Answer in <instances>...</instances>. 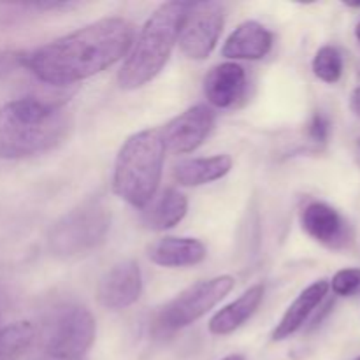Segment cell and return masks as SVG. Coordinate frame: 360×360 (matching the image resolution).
Masks as SVG:
<instances>
[{"label":"cell","mask_w":360,"mask_h":360,"mask_svg":"<svg viewBox=\"0 0 360 360\" xmlns=\"http://www.w3.org/2000/svg\"><path fill=\"white\" fill-rule=\"evenodd\" d=\"M266 288L264 285H253L248 290L243 292L236 301L221 308L213 319L210 320V333L214 336H227L238 330L245 322H248L259 306L262 304Z\"/></svg>","instance_id":"obj_15"},{"label":"cell","mask_w":360,"mask_h":360,"mask_svg":"<svg viewBox=\"0 0 360 360\" xmlns=\"http://www.w3.org/2000/svg\"><path fill=\"white\" fill-rule=\"evenodd\" d=\"M234 278L217 276L211 280L197 281L195 285L176 295L171 302L158 311L155 319V329L160 334H171L192 326L214 308L221 299L227 297L234 288Z\"/></svg>","instance_id":"obj_6"},{"label":"cell","mask_w":360,"mask_h":360,"mask_svg":"<svg viewBox=\"0 0 360 360\" xmlns=\"http://www.w3.org/2000/svg\"><path fill=\"white\" fill-rule=\"evenodd\" d=\"M111 229V211L102 200L90 199L63 214L48 236L49 252L72 259L98 248Z\"/></svg>","instance_id":"obj_5"},{"label":"cell","mask_w":360,"mask_h":360,"mask_svg":"<svg viewBox=\"0 0 360 360\" xmlns=\"http://www.w3.org/2000/svg\"><path fill=\"white\" fill-rule=\"evenodd\" d=\"M246 91V72L239 63L214 65L204 79V94L214 108L229 109L238 104Z\"/></svg>","instance_id":"obj_12"},{"label":"cell","mask_w":360,"mask_h":360,"mask_svg":"<svg viewBox=\"0 0 360 360\" xmlns=\"http://www.w3.org/2000/svg\"><path fill=\"white\" fill-rule=\"evenodd\" d=\"M48 360H55V359H48ZM77 360H83V359H77Z\"/></svg>","instance_id":"obj_28"},{"label":"cell","mask_w":360,"mask_h":360,"mask_svg":"<svg viewBox=\"0 0 360 360\" xmlns=\"http://www.w3.org/2000/svg\"><path fill=\"white\" fill-rule=\"evenodd\" d=\"M327 294H329V281L327 280H319L309 285V287H306L295 297V301L288 306L285 315L281 316V320L278 322L276 329L273 333V340L283 341L290 338L292 334L297 333L308 322L309 316L315 313V309L322 304Z\"/></svg>","instance_id":"obj_14"},{"label":"cell","mask_w":360,"mask_h":360,"mask_svg":"<svg viewBox=\"0 0 360 360\" xmlns=\"http://www.w3.org/2000/svg\"><path fill=\"white\" fill-rule=\"evenodd\" d=\"M359 146H360V143H359Z\"/></svg>","instance_id":"obj_30"},{"label":"cell","mask_w":360,"mask_h":360,"mask_svg":"<svg viewBox=\"0 0 360 360\" xmlns=\"http://www.w3.org/2000/svg\"><path fill=\"white\" fill-rule=\"evenodd\" d=\"M188 6V2H165L148 18L118 72V83L123 90L144 86L164 69L178 42Z\"/></svg>","instance_id":"obj_3"},{"label":"cell","mask_w":360,"mask_h":360,"mask_svg":"<svg viewBox=\"0 0 360 360\" xmlns=\"http://www.w3.org/2000/svg\"><path fill=\"white\" fill-rule=\"evenodd\" d=\"M329 134H330V122L323 112H315L309 120V125H308V136L313 143H319L323 144L327 143L329 139Z\"/></svg>","instance_id":"obj_22"},{"label":"cell","mask_w":360,"mask_h":360,"mask_svg":"<svg viewBox=\"0 0 360 360\" xmlns=\"http://www.w3.org/2000/svg\"><path fill=\"white\" fill-rule=\"evenodd\" d=\"M350 109L357 118H360V86H355L350 95Z\"/></svg>","instance_id":"obj_24"},{"label":"cell","mask_w":360,"mask_h":360,"mask_svg":"<svg viewBox=\"0 0 360 360\" xmlns=\"http://www.w3.org/2000/svg\"><path fill=\"white\" fill-rule=\"evenodd\" d=\"M273 48V34L259 21H245L225 41L221 55L231 60H260Z\"/></svg>","instance_id":"obj_13"},{"label":"cell","mask_w":360,"mask_h":360,"mask_svg":"<svg viewBox=\"0 0 360 360\" xmlns=\"http://www.w3.org/2000/svg\"><path fill=\"white\" fill-rule=\"evenodd\" d=\"M25 65V53L21 51H0V77L14 72L18 67Z\"/></svg>","instance_id":"obj_23"},{"label":"cell","mask_w":360,"mask_h":360,"mask_svg":"<svg viewBox=\"0 0 360 360\" xmlns=\"http://www.w3.org/2000/svg\"><path fill=\"white\" fill-rule=\"evenodd\" d=\"M311 69L320 81L334 84L343 76V56L334 46H322L313 58Z\"/></svg>","instance_id":"obj_20"},{"label":"cell","mask_w":360,"mask_h":360,"mask_svg":"<svg viewBox=\"0 0 360 360\" xmlns=\"http://www.w3.org/2000/svg\"><path fill=\"white\" fill-rule=\"evenodd\" d=\"M143 292V274L134 260H123L101 278L97 287L98 304L108 309H125L137 302Z\"/></svg>","instance_id":"obj_10"},{"label":"cell","mask_w":360,"mask_h":360,"mask_svg":"<svg viewBox=\"0 0 360 360\" xmlns=\"http://www.w3.org/2000/svg\"><path fill=\"white\" fill-rule=\"evenodd\" d=\"M355 37H357V41L360 42V20H359L357 27H355Z\"/></svg>","instance_id":"obj_26"},{"label":"cell","mask_w":360,"mask_h":360,"mask_svg":"<svg viewBox=\"0 0 360 360\" xmlns=\"http://www.w3.org/2000/svg\"><path fill=\"white\" fill-rule=\"evenodd\" d=\"M232 169V158L229 155H213V157L190 158L179 162L174 167L176 183L181 186L207 185L227 176Z\"/></svg>","instance_id":"obj_17"},{"label":"cell","mask_w":360,"mask_h":360,"mask_svg":"<svg viewBox=\"0 0 360 360\" xmlns=\"http://www.w3.org/2000/svg\"><path fill=\"white\" fill-rule=\"evenodd\" d=\"M357 74H359V77H360V65H359V72Z\"/></svg>","instance_id":"obj_27"},{"label":"cell","mask_w":360,"mask_h":360,"mask_svg":"<svg viewBox=\"0 0 360 360\" xmlns=\"http://www.w3.org/2000/svg\"><path fill=\"white\" fill-rule=\"evenodd\" d=\"M95 319L84 306L67 304L53 313L46 326L44 350L48 359H83L95 341Z\"/></svg>","instance_id":"obj_7"},{"label":"cell","mask_w":360,"mask_h":360,"mask_svg":"<svg viewBox=\"0 0 360 360\" xmlns=\"http://www.w3.org/2000/svg\"><path fill=\"white\" fill-rule=\"evenodd\" d=\"M165 146L160 130L136 132L120 148L112 172V190L134 207H146L155 199L162 179Z\"/></svg>","instance_id":"obj_4"},{"label":"cell","mask_w":360,"mask_h":360,"mask_svg":"<svg viewBox=\"0 0 360 360\" xmlns=\"http://www.w3.org/2000/svg\"><path fill=\"white\" fill-rule=\"evenodd\" d=\"M355 360H360V355H359V357H357V359H355Z\"/></svg>","instance_id":"obj_29"},{"label":"cell","mask_w":360,"mask_h":360,"mask_svg":"<svg viewBox=\"0 0 360 360\" xmlns=\"http://www.w3.org/2000/svg\"><path fill=\"white\" fill-rule=\"evenodd\" d=\"M213 123L214 115L207 105H192L160 130L165 151L174 155L192 153L210 136Z\"/></svg>","instance_id":"obj_9"},{"label":"cell","mask_w":360,"mask_h":360,"mask_svg":"<svg viewBox=\"0 0 360 360\" xmlns=\"http://www.w3.org/2000/svg\"><path fill=\"white\" fill-rule=\"evenodd\" d=\"M35 329L28 322H14L0 329V360H18L34 343Z\"/></svg>","instance_id":"obj_19"},{"label":"cell","mask_w":360,"mask_h":360,"mask_svg":"<svg viewBox=\"0 0 360 360\" xmlns=\"http://www.w3.org/2000/svg\"><path fill=\"white\" fill-rule=\"evenodd\" d=\"M188 211V199L174 188H167L155 197L143 214L144 227L150 231H167L176 227Z\"/></svg>","instance_id":"obj_18"},{"label":"cell","mask_w":360,"mask_h":360,"mask_svg":"<svg viewBox=\"0 0 360 360\" xmlns=\"http://www.w3.org/2000/svg\"><path fill=\"white\" fill-rule=\"evenodd\" d=\"M301 224L309 238L327 248H343L350 241L347 221L343 220L340 211L326 202H309L302 210Z\"/></svg>","instance_id":"obj_11"},{"label":"cell","mask_w":360,"mask_h":360,"mask_svg":"<svg viewBox=\"0 0 360 360\" xmlns=\"http://www.w3.org/2000/svg\"><path fill=\"white\" fill-rule=\"evenodd\" d=\"M329 288L340 297H352L360 292V269L357 267H347L338 271L330 280Z\"/></svg>","instance_id":"obj_21"},{"label":"cell","mask_w":360,"mask_h":360,"mask_svg":"<svg viewBox=\"0 0 360 360\" xmlns=\"http://www.w3.org/2000/svg\"><path fill=\"white\" fill-rule=\"evenodd\" d=\"M150 260L162 267H190L202 262L207 250L199 239L164 238L150 246Z\"/></svg>","instance_id":"obj_16"},{"label":"cell","mask_w":360,"mask_h":360,"mask_svg":"<svg viewBox=\"0 0 360 360\" xmlns=\"http://www.w3.org/2000/svg\"><path fill=\"white\" fill-rule=\"evenodd\" d=\"M134 39L130 21L104 18L25 53L23 67L42 83L67 86L115 65L130 51Z\"/></svg>","instance_id":"obj_1"},{"label":"cell","mask_w":360,"mask_h":360,"mask_svg":"<svg viewBox=\"0 0 360 360\" xmlns=\"http://www.w3.org/2000/svg\"><path fill=\"white\" fill-rule=\"evenodd\" d=\"M224 360H245L243 355H229V357H225Z\"/></svg>","instance_id":"obj_25"},{"label":"cell","mask_w":360,"mask_h":360,"mask_svg":"<svg viewBox=\"0 0 360 360\" xmlns=\"http://www.w3.org/2000/svg\"><path fill=\"white\" fill-rule=\"evenodd\" d=\"M225 23V11L220 2H193L179 30V48L192 60H204L211 55L220 39Z\"/></svg>","instance_id":"obj_8"},{"label":"cell","mask_w":360,"mask_h":360,"mask_svg":"<svg viewBox=\"0 0 360 360\" xmlns=\"http://www.w3.org/2000/svg\"><path fill=\"white\" fill-rule=\"evenodd\" d=\"M70 130V115L58 104L18 98L0 108V158L21 160L58 146Z\"/></svg>","instance_id":"obj_2"}]
</instances>
